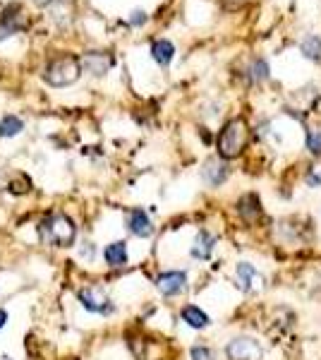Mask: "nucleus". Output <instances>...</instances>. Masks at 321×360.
I'll use <instances>...</instances> for the list:
<instances>
[{
	"instance_id": "f257e3e1",
	"label": "nucleus",
	"mask_w": 321,
	"mask_h": 360,
	"mask_svg": "<svg viewBox=\"0 0 321 360\" xmlns=\"http://www.w3.org/2000/svg\"><path fill=\"white\" fill-rule=\"evenodd\" d=\"M38 238H41L46 245H53V247L75 245V238H77L75 221L62 212L48 214V216L38 223Z\"/></svg>"
},
{
	"instance_id": "f03ea898",
	"label": "nucleus",
	"mask_w": 321,
	"mask_h": 360,
	"mask_svg": "<svg viewBox=\"0 0 321 360\" xmlns=\"http://www.w3.org/2000/svg\"><path fill=\"white\" fill-rule=\"evenodd\" d=\"M80 75H82V60L77 56L65 53V56H58L48 63L46 72H43V80L51 87H70L80 80Z\"/></svg>"
},
{
	"instance_id": "7ed1b4c3",
	"label": "nucleus",
	"mask_w": 321,
	"mask_h": 360,
	"mask_svg": "<svg viewBox=\"0 0 321 360\" xmlns=\"http://www.w3.org/2000/svg\"><path fill=\"white\" fill-rule=\"evenodd\" d=\"M247 137H250V130H247V123L242 118H235L221 130L218 135V154L223 159H235L237 154H242L247 144Z\"/></svg>"
},
{
	"instance_id": "20e7f679",
	"label": "nucleus",
	"mask_w": 321,
	"mask_h": 360,
	"mask_svg": "<svg viewBox=\"0 0 321 360\" xmlns=\"http://www.w3.org/2000/svg\"><path fill=\"white\" fill-rule=\"evenodd\" d=\"M77 300L82 303V308L89 310V313H96V315H110L115 310L113 300L106 295L104 289L99 286H86V289H80L77 291Z\"/></svg>"
},
{
	"instance_id": "39448f33",
	"label": "nucleus",
	"mask_w": 321,
	"mask_h": 360,
	"mask_svg": "<svg viewBox=\"0 0 321 360\" xmlns=\"http://www.w3.org/2000/svg\"><path fill=\"white\" fill-rule=\"evenodd\" d=\"M261 346L250 337H237L226 346L228 360H261Z\"/></svg>"
},
{
	"instance_id": "423d86ee",
	"label": "nucleus",
	"mask_w": 321,
	"mask_h": 360,
	"mask_svg": "<svg viewBox=\"0 0 321 360\" xmlns=\"http://www.w3.org/2000/svg\"><path fill=\"white\" fill-rule=\"evenodd\" d=\"M27 27V14H24L22 5H8L5 12L0 14V41L3 38H10L12 34H17L19 29Z\"/></svg>"
},
{
	"instance_id": "0eeeda50",
	"label": "nucleus",
	"mask_w": 321,
	"mask_h": 360,
	"mask_svg": "<svg viewBox=\"0 0 321 360\" xmlns=\"http://www.w3.org/2000/svg\"><path fill=\"white\" fill-rule=\"evenodd\" d=\"M156 289L165 298H175L187 291V274L185 271H163L156 276Z\"/></svg>"
},
{
	"instance_id": "6e6552de",
	"label": "nucleus",
	"mask_w": 321,
	"mask_h": 360,
	"mask_svg": "<svg viewBox=\"0 0 321 360\" xmlns=\"http://www.w3.org/2000/svg\"><path fill=\"white\" fill-rule=\"evenodd\" d=\"M235 279L240 291H245V293H257V291H261L266 284L264 276H261L250 262H240V265L235 267Z\"/></svg>"
},
{
	"instance_id": "1a4fd4ad",
	"label": "nucleus",
	"mask_w": 321,
	"mask_h": 360,
	"mask_svg": "<svg viewBox=\"0 0 321 360\" xmlns=\"http://www.w3.org/2000/svg\"><path fill=\"white\" fill-rule=\"evenodd\" d=\"M128 228L132 236L137 238H152L154 236V223L144 209H132L128 214Z\"/></svg>"
},
{
	"instance_id": "9d476101",
	"label": "nucleus",
	"mask_w": 321,
	"mask_h": 360,
	"mask_svg": "<svg viewBox=\"0 0 321 360\" xmlns=\"http://www.w3.org/2000/svg\"><path fill=\"white\" fill-rule=\"evenodd\" d=\"M82 67H84L86 72H91V75H106V72L113 67V58L101 51L86 53L84 60H82Z\"/></svg>"
},
{
	"instance_id": "9b49d317",
	"label": "nucleus",
	"mask_w": 321,
	"mask_h": 360,
	"mask_svg": "<svg viewBox=\"0 0 321 360\" xmlns=\"http://www.w3.org/2000/svg\"><path fill=\"white\" fill-rule=\"evenodd\" d=\"M202 176L209 185H211V188H218V185L228 178V166L223 161H218V159H209V161L204 164V168H202Z\"/></svg>"
},
{
	"instance_id": "f8f14e48",
	"label": "nucleus",
	"mask_w": 321,
	"mask_h": 360,
	"mask_svg": "<svg viewBox=\"0 0 321 360\" xmlns=\"http://www.w3.org/2000/svg\"><path fill=\"white\" fill-rule=\"evenodd\" d=\"M213 247H216V236H211L209 231H199L192 245V257L194 260H209Z\"/></svg>"
},
{
	"instance_id": "ddd939ff",
	"label": "nucleus",
	"mask_w": 321,
	"mask_h": 360,
	"mask_svg": "<svg viewBox=\"0 0 321 360\" xmlns=\"http://www.w3.org/2000/svg\"><path fill=\"white\" fill-rule=\"evenodd\" d=\"M104 260H106V265H110V267H125L128 265V245H125L123 240H115V243H110V245H106Z\"/></svg>"
},
{
	"instance_id": "4468645a",
	"label": "nucleus",
	"mask_w": 321,
	"mask_h": 360,
	"mask_svg": "<svg viewBox=\"0 0 321 360\" xmlns=\"http://www.w3.org/2000/svg\"><path fill=\"white\" fill-rule=\"evenodd\" d=\"M182 322H187L192 329H206L211 324L209 315L204 310H199L197 305H185L182 308Z\"/></svg>"
},
{
	"instance_id": "2eb2a0df",
	"label": "nucleus",
	"mask_w": 321,
	"mask_h": 360,
	"mask_svg": "<svg viewBox=\"0 0 321 360\" xmlns=\"http://www.w3.org/2000/svg\"><path fill=\"white\" fill-rule=\"evenodd\" d=\"M152 56H154V60H156L158 65H168V63L173 60V56H175V46L170 41H165V38H160V41H154Z\"/></svg>"
},
{
	"instance_id": "dca6fc26",
	"label": "nucleus",
	"mask_w": 321,
	"mask_h": 360,
	"mask_svg": "<svg viewBox=\"0 0 321 360\" xmlns=\"http://www.w3.org/2000/svg\"><path fill=\"white\" fill-rule=\"evenodd\" d=\"M237 212H240V216H245V218H257L261 214L259 197H257V194H245V197L237 202Z\"/></svg>"
},
{
	"instance_id": "f3484780",
	"label": "nucleus",
	"mask_w": 321,
	"mask_h": 360,
	"mask_svg": "<svg viewBox=\"0 0 321 360\" xmlns=\"http://www.w3.org/2000/svg\"><path fill=\"white\" fill-rule=\"evenodd\" d=\"M24 130V123L17 118V115H5L0 120V137H14Z\"/></svg>"
},
{
	"instance_id": "a211bd4d",
	"label": "nucleus",
	"mask_w": 321,
	"mask_h": 360,
	"mask_svg": "<svg viewBox=\"0 0 321 360\" xmlns=\"http://www.w3.org/2000/svg\"><path fill=\"white\" fill-rule=\"evenodd\" d=\"M302 53L309 58V60H319V58H321V38L314 36V34L305 36V41H302Z\"/></svg>"
},
{
	"instance_id": "6ab92c4d",
	"label": "nucleus",
	"mask_w": 321,
	"mask_h": 360,
	"mask_svg": "<svg viewBox=\"0 0 321 360\" xmlns=\"http://www.w3.org/2000/svg\"><path fill=\"white\" fill-rule=\"evenodd\" d=\"M252 80L254 82H264L266 77H269V65H266V60H261V58H257L254 63H252Z\"/></svg>"
},
{
	"instance_id": "aec40b11",
	"label": "nucleus",
	"mask_w": 321,
	"mask_h": 360,
	"mask_svg": "<svg viewBox=\"0 0 321 360\" xmlns=\"http://www.w3.org/2000/svg\"><path fill=\"white\" fill-rule=\"evenodd\" d=\"M307 149L314 157H321V130H312L307 135Z\"/></svg>"
},
{
	"instance_id": "412c9836",
	"label": "nucleus",
	"mask_w": 321,
	"mask_h": 360,
	"mask_svg": "<svg viewBox=\"0 0 321 360\" xmlns=\"http://www.w3.org/2000/svg\"><path fill=\"white\" fill-rule=\"evenodd\" d=\"M189 358L192 360H216V356H213V351L209 346H192V351H189Z\"/></svg>"
},
{
	"instance_id": "4be33fe9",
	"label": "nucleus",
	"mask_w": 321,
	"mask_h": 360,
	"mask_svg": "<svg viewBox=\"0 0 321 360\" xmlns=\"http://www.w3.org/2000/svg\"><path fill=\"white\" fill-rule=\"evenodd\" d=\"M144 22H147V12H142V10H134L132 17H130V24H132V27H142Z\"/></svg>"
},
{
	"instance_id": "5701e85b",
	"label": "nucleus",
	"mask_w": 321,
	"mask_h": 360,
	"mask_svg": "<svg viewBox=\"0 0 321 360\" xmlns=\"http://www.w3.org/2000/svg\"><path fill=\"white\" fill-rule=\"evenodd\" d=\"M307 183L321 185V166H312V171H309V176H307Z\"/></svg>"
},
{
	"instance_id": "b1692460",
	"label": "nucleus",
	"mask_w": 321,
	"mask_h": 360,
	"mask_svg": "<svg viewBox=\"0 0 321 360\" xmlns=\"http://www.w3.org/2000/svg\"><path fill=\"white\" fill-rule=\"evenodd\" d=\"M5 322H8V313H5V310H0V329L5 327Z\"/></svg>"
},
{
	"instance_id": "393cba45",
	"label": "nucleus",
	"mask_w": 321,
	"mask_h": 360,
	"mask_svg": "<svg viewBox=\"0 0 321 360\" xmlns=\"http://www.w3.org/2000/svg\"><path fill=\"white\" fill-rule=\"evenodd\" d=\"M34 3H36V5H38V8H46V5H51V3H53V0H34Z\"/></svg>"
},
{
	"instance_id": "a878e982",
	"label": "nucleus",
	"mask_w": 321,
	"mask_h": 360,
	"mask_svg": "<svg viewBox=\"0 0 321 360\" xmlns=\"http://www.w3.org/2000/svg\"><path fill=\"white\" fill-rule=\"evenodd\" d=\"M0 360H10V358H8V356H3V358H0Z\"/></svg>"
}]
</instances>
